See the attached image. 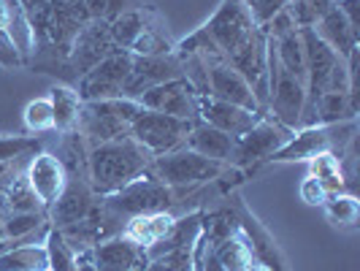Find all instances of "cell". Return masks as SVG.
Segmentation results:
<instances>
[{
	"label": "cell",
	"instance_id": "obj_19",
	"mask_svg": "<svg viewBox=\"0 0 360 271\" xmlns=\"http://www.w3.org/2000/svg\"><path fill=\"white\" fill-rule=\"evenodd\" d=\"M260 114H255L250 108L233 106V103H225V101H217V98H209V95H200V117L203 122L225 130L228 136H244L250 127L257 122Z\"/></svg>",
	"mask_w": 360,
	"mask_h": 271
},
{
	"label": "cell",
	"instance_id": "obj_16",
	"mask_svg": "<svg viewBox=\"0 0 360 271\" xmlns=\"http://www.w3.org/2000/svg\"><path fill=\"white\" fill-rule=\"evenodd\" d=\"M206 95L217 98V101H225V103H233V106L250 108L255 114H263L260 103L255 101L252 87L225 60H212L209 63V92Z\"/></svg>",
	"mask_w": 360,
	"mask_h": 271
},
{
	"label": "cell",
	"instance_id": "obj_12",
	"mask_svg": "<svg viewBox=\"0 0 360 271\" xmlns=\"http://www.w3.org/2000/svg\"><path fill=\"white\" fill-rule=\"evenodd\" d=\"M117 46H114L111 33H108V22H103V19H87L82 25V30L76 33V38H73L71 52H68V60H65V73L71 79H79L90 68H95Z\"/></svg>",
	"mask_w": 360,
	"mask_h": 271
},
{
	"label": "cell",
	"instance_id": "obj_17",
	"mask_svg": "<svg viewBox=\"0 0 360 271\" xmlns=\"http://www.w3.org/2000/svg\"><path fill=\"white\" fill-rule=\"evenodd\" d=\"M25 177H27L33 193L41 201V206L49 209L54 201L60 198V193H63V187L68 182V171H65V165H63V160L57 155H52V152H38L36 158L27 163Z\"/></svg>",
	"mask_w": 360,
	"mask_h": 271
},
{
	"label": "cell",
	"instance_id": "obj_10",
	"mask_svg": "<svg viewBox=\"0 0 360 271\" xmlns=\"http://www.w3.org/2000/svg\"><path fill=\"white\" fill-rule=\"evenodd\" d=\"M130 65H133V54L127 49H114L95 68H90L84 76L76 79V95L82 98V103L122 98V87H125Z\"/></svg>",
	"mask_w": 360,
	"mask_h": 271
},
{
	"label": "cell",
	"instance_id": "obj_27",
	"mask_svg": "<svg viewBox=\"0 0 360 271\" xmlns=\"http://www.w3.org/2000/svg\"><path fill=\"white\" fill-rule=\"evenodd\" d=\"M49 103H52L54 114V130H60V133L76 130L79 111H82V98L76 95V90L65 87V84H54L49 90Z\"/></svg>",
	"mask_w": 360,
	"mask_h": 271
},
{
	"label": "cell",
	"instance_id": "obj_11",
	"mask_svg": "<svg viewBox=\"0 0 360 271\" xmlns=\"http://www.w3.org/2000/svg\"><path fill=\"white\" fill-rule=\"evenodd\" d=\"M233 71L244 76V82L252 87L255 101L260 103L263 114L269 106V36L263 27H255V33L228 60H225Z\"/></svg>",
	"mask_w": 360,
	"mask_h": 271
},
{
	"label": "cell",
	"instance_id": "obj_42",
	"mask_svg": "<svg viewBox=\"0 0 360 271\" xmlns=\"http://www.w3.org/2000/svg\"><path fill=\"white\" fill-rule=\"evenodd\" d=\"M25 65V60H22V54L19 49L14 46V41L11 36L6 33V30H0V68H6V71H17Z\"/></svg>",
	"mask_w": 360,
	"mask_h": 271
},
{
	"label": "cell",
	"instance_id": "obj_13",
	"mask_svg": "<svg viewBox=\"0 0 360 271\" xmlns=\"http://www.w3.org/2000/svg\"><path fill=\"white\" fill-rule=\"evenodd\" d=\"M139 103L152 111H160V114H171L176 120H187V122H195L200 117V92L184 76L146 90L139 98Z\"/></svg>",
	"mask_w": 360,
	"mask_h": 271
},
{
	"label": "cell",
	"instance_id": "obj_6",
	"mask_svg": "<svg viewBox=\"0 0 360 271\" xmlns=\"http://www.w3.org/2000/svg\"><path fill=\"white\" fill-rule=\"evenodd\" d=\"M222 168H225V163L209 160L187 146H176L165 155L152 158V163H149V174L155 179H160L165 187H171L174 193L217 179L222 174Z\"/></svg>",
	"mask_w": 360,
	"mask_h": 271
},
{
	"label": "cell",
	"instance_id": "obj_45",
	"mask_svg": "<svg viewBox=\"0 0 360 271\" xmlns=\"http://www.w3.org/2000/svg\"><path fill=\"white\" fill-rule=\"evenodd\" d=\"M76 271H98L95 260H92V250H87V253H79V260H76Z\"/></svg>",
	"mask_w": 360,
	"mask_h": 271
},
{
	"label": "cell",
	"instance_id": "obj_26",
	"mask_svg": "<svg viewBox=\"0 0 360 271\" xmlns=\"http://www.w3.org/2000/svg\"><path fill=\"white\" fill-rule=\"evenodd\" d=\"M0 271H49V258L44 244H14L0 253Z\"/></svg>",
	"mask_w": 360,
	"mask_h": 271
},
{
	"label": "cell",
	"instance_id": "obj_41",
	"mask_svg": "<svg viewBox=\"0 0 360 271\" xmlns=\"http://www.w3.org/2000/svg\"><path fill=\"white\" fill-rule=\"evenodd\" d=\"M292 0H250V11H252V19L257 27L269 25L271 19L276 17L279 11H285Z\"/></svg>",
	"mask_w": 360,
	"mask_h": 271
},
{
	"label": "cell",
	"instance_id": "obj_31",
	"mask_svg": "<svg viewBox=\"0 0 360 271\" xmlns=\"http://www.w3.org/2000/svg\"><path fill=\"white\" fill-rule=\"evenodd\" d=\"M309 168H311V177L323 182V187L330 193H347L344 187V174H342V163H339V155L333 152H320L309 160Z\"/></svg>",
	"mask_w": 360,
	"mask_h": 271
},
{
	"label": "cell",
	"instance_id": "obj_20",
	"mask_svg": "<svg viewBox=\"0 0 360 271\" xmlns=\"http://www.w3.org/2000/svg\"><path fill=\"white\" fill-rule=\"evenodd\" d=\"M184 146L193 149V152H198V155H203V158H209V160L225 163V165H228V163H231V155H233L236 139L228 136L225 130L203 122V120H195L193 127H190V133H187V139H184Z\"/></svg>",
	"mask_w": 360,
	"mask_h": 271
},
{
	"label": "cell",
	"instance_id": "obj_36",
	"mask_svg": "<svg viewBox=\"0 0 360 271\" xmlns=\"http://www.w3.org/2000/svg\"><path fill=\"white\" fill-rule=\"evenodd\" d=\"M19 6L33 27L36 46L46 44V30H49V19H52V0H19Z\"/></svg>",
	"mask_w": 360,
	"mask_h": 271
},
{
	"label": "cell",
	"instance_id": "obj_18",
	"mask_svg": "<svg viewBox=\"0 0 360 271\" xmlns=\"http://www.w3.org/2000/svg\"><path fill=\"white\" fill-rule=\"evenodd\" d=\"M92 260L98 269H127V271H144L149 258L146 250L133 244L130 239H125L122 234H114L98 241L92 247Z\"/></svg>",
	"mask_w": 360,
	"mask_h": 271
},
{
	"label": "cell",
	"instance_id": "obj_9",
	"mask_svg": "<svg viewBox=\"0 0 360 271\" xmlns=\"http://www.w3.org/2000/svg\"><path fill=\"white\" fill-rule=\"evenodd\" d=\"M295 130H290L288 125H282L279 120H274L271 114H260L257 122H255L244 136L236 139L233 155H231V165H238V168H252L257 163H266L274 155L279 152L282 146L292 139Z\"/></svg>",
	"mask_w": 360,
	"mask_h": 271
},
{
	"label": "cell",
	"instance_id": "obj_38",
	"mask_svg": "<svg viewBox=\"0 0 360 271\" xmlns=\"http://www.w3.org/2000/svg\"><path fill=\"white\" fill-rule=\"evenodd\" d=\"M133 6H136V0H84L87 19H103V22L117 19L122 11L133 8Z\"/></svg>",
	"mask_w": 360,
	"mask_h": 271
},
{
	"label": "cell",
	"instance_id": "obj_8",
	"mask_svg": "<svg viewBox=\"0 0 360 271\" xmlns=\"http://www.w3.org/2000/svg\"><path fill=\"white\" fill-rule=\"evenodd\" d=\"M190 127H193V122H187V120H176L171 114H160V111L141 106L139 117L130 122L127 136L136 144L144 146L152 158H158V155H165L176 146H184Z\"/></svg>",
	"mask_w": 360,
	"mask_h": 271
},
{
	"label": "cell",
	"instance_id": "obj_29",
	"mask_svg": "<svg viewBox=\"0 0 360 271\" xmlns=\"http://www.w3.org/2000/svg\"><path fill=\"white\" fill-rule=\"evenodd\" d=\"M41 228H46V212H11L0 225V236L22 244L33 234H38Z\"/></svg>",
	"mask_w": 360,
	"mask_h": 271
},
{
	"label": "cell",
	"instance_id": "obj_21",
	"mask_svg": "<svg viewBox=\"0 0 360 271\" xmlns=\"http://www.w3.org/2000/svg\"><path fill=\"white\" fill-rule=\"evenodd\" d=\"M311 30L317 33L320 41H325V44L339 54V57H344V60L358 49V30L347 22V17L339 11V6H333Z\"/></svg>",
	"mask_w": 360,
	"mask_h": 271
},
{
	"label": "cell",
	"instance_id": "obj_7",
	"mask_svg": "<svg viewBox=\"0 0 360 271\" xmlns=\"http://www.w3.org/2000/svg\"><path fill=\"white\" fill-rule=\"evenodd\" d=\"M358 125L355 120L349 122H336V125H311L301 127V133H292L288 144L279 152H274L269 160L271 163H298V160H311L320 152H344L347 146L355 141Z\"/></svg>",
	"mask_w": 360,
	"mask_h": 271
},
{
	"label": "cell",
	"instance_id": "obj_25",
	"mask_svg": "<svg viewBox=\"0 0 360 271\" xmlns=\"http://www.w3.org/2000/svg\"><path fill=\"white\" fill-rule=\"evenodd\" d=\"M358 114V103L349 98V92H323L314 103V125H336L349 122Z\"/></svg>",
	"mask_w": 360,
	"mask_h": 271
},
{
	"label": "cell",
	"instance_id": "obj_22",
	"mask_svg": "<svg viewBox=\"0 0 360 271\" xmlns=\"http://www.w3.org/2000/svg\"><path fill=\"white\" fill-rule=\"evenodd\" d=\"M174 222H176V217L171 215V212H152V215L130 217L120 234L125 236V239H130L133 244L149 250V247H155L160 239L168 236V231L174 228Z\"/></svg>",
	"mask_w": 360,
	"mask_h": 271
},
{
	"label": "cell",
	"instance_id": "obj_28",
	"mask_svg": "<svg viewBox=\"0 0 360 271\" xmlns=\"http://www.w3.org/2000/svg\"><path fill=\"white\" fill-rule=\"evenodd\" d=\"M271 41H274V52H276L279 65H282L290 76H295V79H301V82L307 84V57H304L301 30H292L288 36L271 38Z\"/></svg>",
	"mask_w": 360,
	"mask_h": 271
},
{
	"label": "cell",
	"instance_id": "obj_24",
	"mask_svg": "<svg viewBox=\"0 0 360 271\" xmlns=\"http://www.w3.org/2000/svg\"><path fill=\"white\" fill-rule=\"evenodd\" d=\"M149 19H152V11H146L144 6H133V8L122 11L117 19H111V22H108V33H111L114 46L130 52V46L136 44V38L144 33Z\"/></svg>",
	"mask_w": 360,
	"mask_h": 271
},
{
	"label": "cell",
	"instance_id": "obj_15",
	"mask_svg": "<svg viewBox=\"0 0 360 271\" xmlns=\"http://www.w3.org/2000/svg\"><path fill=\"white\" fill-rule=\"evenodd\" d=\"M95 209H98V196L90 187V182L79 179V177H68L60 198L46 209L49 212L46 217L52 220L54 228H65L71 222H79V220L90 217Z\"/></svg>",
	"mask_w": 360,
	"mask_h": 271
},
{
	"label": "cell",
	"instance_id": "obj_35",
	"mask_svg": "<svg viewBox=\"0 0 360 271\" xmlns=\"http://www.w3.org/2000/svg\"><path fill=\"white\" fill-rule=\"evenodd\" d=\"M3 193H6V198H8V209H11V212H46V209L41 206L38 196L33 193V187H30V182H27L25 174H19L17 179L8 182V187H6Z\"/></svg>",
	"mask_w": 360,
	"mask_h": 271
},
{
	"label": "cell",
	"instance_id": "obj_32",
	"mask_svg": "<svg viewBox=\"0 0 360 271\" xmlns=\"http://www.w3.org/2000/svg\"><path fill=\"white\" fill-rule=\"evenodd\" d=\"M325 215L328 220L333 222V225H339V228H355L360 220V203H358V196H352V193H330L328 198H325Z\"/></svg>",
	"mask_w": 360,
	"mask_h": 271
},
{
	"label": "cell",
	"instance_id": "obj_39",
	"mask_svg": "<svg viewBox=\"0 0 360 271\" xmlns=\"http://www.w3.org/2000/svg\"><path fill=\"white\" fill-rule=\"evenodd\" d=\"M144 271H193V250H174L158 255L146 263Z\"/></svg>",
	"mask_w": 360,
	"mask_h": 271
},
{
	"label": "cell",
	"instance_id": "obj_2",
	"mask_svg": "<svg viewBox=\"0 0 360 271\" xmlns=\"http://www.w3.org/2000/svg\"><path fill=\"white\" fill-rule=\"evenodd\" d=\"M152 155L141 144H136L130 136H120L111 141L90 146L87 158V182L95 196H111L122 190L125 184L136 182L149 171Z\"/></svg>",
	"mask_w": 360,
	"mask_h": 271
},
{
	"label": "cell",
	"instance_id": "obj_47",
	"mask_svg": "<svg viewBox=\"0 0 360 271\" xmlns=\"http://www.w3.org/2000/svg\"><path fill=\"white\" fill-rule=\"evenodd\" d=\"M98 271H127V269H98Z\"/></svg>",
	"mask_w": 360,
	"mask_h": 271
},
{
	"label": "cell",
	"instance_id": "obj_4",
	"mask_svg": "<svg viewBox=\"0 0 360 271\" xmlns=\"http://www.w3.org/2000/svg\"><path fill=\"white\" fill-rule=\"evenodd\" d=\"M174 201H176V193L146 171L144 177H139L136 182L125 184L122 190H117V193L101 198L98 217H101L103 236L108 239V236L120 234L130 217L152 215V212H168Z\"/></svg>",
	"mask_w": 360,
	"mask_h": 271
},
{
	"label": "cell",
	"instance_id": "obj_23",
	"mask_svg": "<svg viewBox=\"0 0 360 271\" xmlns=\"http://www.w3.org/2000/svg\"><path fill=\"white\" fill-rule=\"evenodd\" d=\"M200 222H203V212H190L184 217H176V222L168 231V236L160 239L155 247L146 250V258L152 260L158 255L174 253V250H193V244H195V239L200 234Z\"/></svg>",
	"mask_w": 360,
	"mask_h": 271
},
{
	"label": "cell",
	"instance_id": "obj_46",
	"mask_svg": "<svg viewBox=\"0 0 360 271\" xmlns=\"http://www.w3.org/2000/svg\"><path fill=\"white\" fill-rule=\"evenodd\" d=\"M52 8H84V0H52Z\"/></svg>",
	"mask_w": 360,
	"mask_h": 271
},
{
	"label": "cell",
	"instance_id": "obj_14",
	"mask_svg": "<svg viewBox=\"0 0 360 271\" xmlns=\"http://www.w3.org/2000/svg\"><path fill=\"white\" fill-rule=\"evenodd\" d=\"M179 76H181V63L179 57H176V52L158 54V57H136L133 54V65H130L125 87H122V98L139 101L146 90L158 87L162 82L179 79Z\"/></svg>",
	"mask_w": 360,
	"mask_h": 271
},
{
	"label": "cell",
	"instance_id": "obj_30",
	"mask_svg": "<svg viewBox=\"0 0 360 271\" xmlns=\"http://www.w3.org/2000/svg\"><path fill=\"white\" fill-rule=\"evenodd\" d=\"M174 52V44H171V38L168 33L160 27V22L152 19L146 22L144 33L136 38V44L130 46V54H136V57H158V54H171Z\"/></svg>",
	"mask_w": 360,
	"mask_h": 271
},
{
	"label": "cell",
	"instance_id": "obj_37",
	"mask_svg": "<svg viewBox=\"0 0 360 271\" xmlns=\"http://www.w3.org/2000/svg\"><path fill=\"white\" fill-rule=\"evenodd\" d=\"M25 127L30 133H46L54 130V114L49 98H36L25 106Z\"/></svg>",
	"mask_w": 360,
	"mask_h": 271
},
{
	"label": "cell",
	"instance_id": "obj_3",
	"mask_svg": "<svg viewBox=\"0 0 360 271\" xmlns=\"http://www.w3.org/2000/svg\"><path fill=\"white\" fill-rule=\"evenodd\" d=\"M255 27L257 25H255L252 11H250V0H222L214 17L190 38H184L176 49L200 52L206 57V63L228 60L247 38L252 36Z\"/></svg>",
	"mask_w": 360,
	"mask_h": 271
},
{
	"label": "cell",
	"instance_id": "obj_44",
	"mask_svg": "<svg viewBox=\"0 0 360 271\" xmlns=\"http://www.w3.org/2000/svg\"><path fill=\"white\" fill-rule=\"evenodd\" d=\"M358 3H360V0H336V6H339V11H342L344 17H347V22H349V25H352L355 30H360Z\"/></svg>",
	"mask_w": 360,
	"mask_h": 271
},
{
	"label": "cell",
	"instance_id": "obj_40",
	"mask_svg": "<svg viewBox=\"0 0 360 271\" xmlns=\"http://www.w3.org/2000/svg\"><path fill=\"white\" fill-rule=\"evenodd\" d=\"M36 141L33 139H0V177L19 160L25 158V152L36 149Z\"/></svg>",
	"mask_w": 360,
	"mask_h": 271
},
{
	"label": "cell",
	"instance_id": "obj_1",
	"mask_svg": "<svg viewBox=\"0 0 360 271\" xmlns=\"http://www.w3.org/2000/svg\"><path fill=\"white\" fill-rule=\"evenodd\" d=\"M193 271H269L255 255L244 225L231 212H217L200 222L193 244Z\"/></svg>",
	"mask_w": 360,
	"mask_h": 271
},
{
	"label": "cell",
	"instance_id": "obj_34",
	"mask_svg": "<svg viewBox=\"0 0 360 271\" xmlns=\"http://www.w3.org/2000/svg\"><path fill=\"white\" fill-rule=\"evenodd\" d=\"M336 6V0H292L288 6V14L292 17L298 30L314 27L320 19Z\"/></svg>",
	"mask_w": 360,
	"mask_h": 271
},
{
	"label": "cell",
	"instance_id": "obj_5",
	"mask_svg": "<svg viewBox=\"0 0 360 271\" xmlns=\"http://www.w3.org/2000/svg\"><path fill=\"white\" fill-rule=\"evenodd\" d=\"M141 103L133 98H108V101H90L82 103L76 130L87 139V144H101L127 136L130 122L139 117Z\"/></svg>",
	"mask_w": 360,
	"mask_h": 271
},
{
	"label": "cell",
	"instance_id": "obj_33",
	"mask_svg": "<svg viewBox=\"0 0 360 271\" xmlns=\"http://www.w3.org/2000/svg\"><path fill=\"white\" fill-rule=\"evenodd\" d=\"M44 247H46V258H49V271H76L79 253L68 244V239L63 236L60 228H49L46 231Z\"/></svg>",
	"mask_w": 360,
	"mask_h": 271
},
{
	"label": "cell",
	"instance_id": "obj_43",
	"mask_svg": "<svg viewBox=\"0 0 360 271\" xmlns=\"http://www.w3.org/2000/svg\"><path fill=\"white\" fill-rule=\"evenodd\" d=\"M325 198H328V190L323 187V182L314 179V177L309 174L307 179L301 182V201L309 203V206H323Z\"/></svg>",
	"mask_w": 360,
	"mask_h": 271
}]
</instances>
